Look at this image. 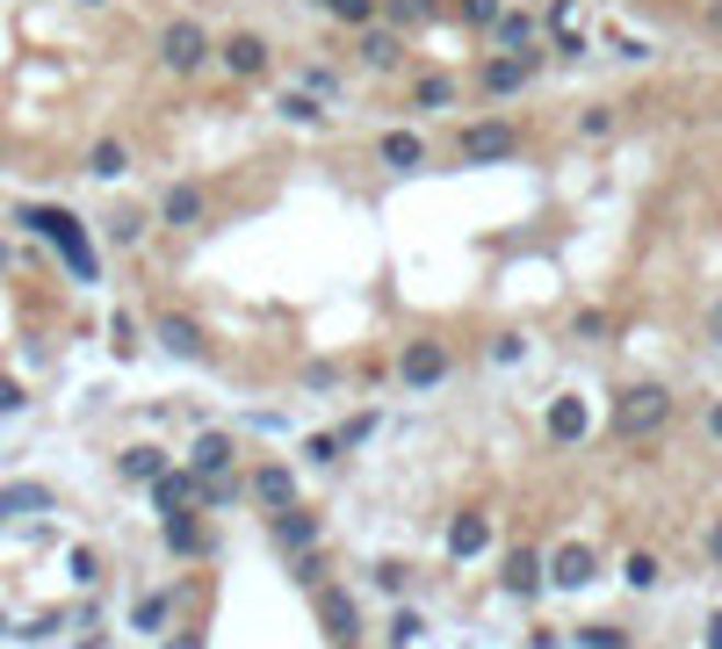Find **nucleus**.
Segmentation results:
<instances>
[{
    "label": "nucleus",
    "instance_id": "1",
    "mask_svg": "<svg viewBox=\"0 0 722 649\" xmlns=\"http://www.w3.org/2000/svg\"><path fill=\"white\" fill-rule=\"evenodd\" d=\"M657 426H672V390L665 383H629V390H614V433L651 441Z\"/></svg>",
    "mask_w": 722,
    "mask_h": 649
},
{
    "label": "nucleus",
    "instance_id": "2",
    "mask_svg": "<svg viewBox=\"0 0 722 649\" xmlns=\"http://www.w3.org/2000/svg\"><path fill=\"white\" fill-rule=\"evenodd\" d=\"M22 224H30V231H44V239L58 246V260H66V267L80 274V282H94V274H102V260H94V246H87V231H80V224L66 217V209H22Z\"/></svg>",
    "mask_w": 722,
    "mask_h": 649
},
{
    "label": "nucleus",
    "instance_id": "3",
    "mask_svg": "<svg viewBox=\"0 0 722 649\" xmlns=\"http://www.w3.org/2000/svg\"><path fill=\"white\" fill-rule=\"evenodd\" d=\"M159 58H167V72H195L210 58V36L195 30V22H167V36H159Z\"/></svg>",
    "mask_w": 722,
    "mask_h": 649
},
{
    "label": "nucleus",
    "instance_id": "4",
    "mask_svg": "<svg viewBox=\"0 0 722 649\" xmlns=\"http://www.w3.org/2000/svg\"><path fill=\"white\" fill-rule=\"evenodd\" d=\"M593 578H600V556H593V548L571 542V548L550 556V584H564V592H578V584H593Z\"/></svg>",
    "mask_w": 722,
    "mask_h": 649
},
{
    "label": "nucleus",
    "instance_id": "5",
    "mask_svg": "<svg viewBox=\"0 0 722 649\" xmlns=\"http://www.w3.org/2000/svg\"><path fill=\"white\" fill-rule=\"evenodd\" d=\"M318 620H326L332 642H354V599H347V592H326V599H318Z\"/></svg>",
    "mask_w": 722,
    "mask_h": 649
},
{
    "label": "nucleus",
    "instance_id": "6",
    "mask_svg": "<svg viewBox=\"0 0 722 649\" xmlns=\"http://www.w3.org/2000/svg\"><path fill=\"white\" fill-rule=\"evenodd\" d=\"M441 376H448V354L433 340H419L413 354H405V383H441Z\"/></svg>",
    "mask_w": 722,
    "mask_h": 649
},
{
    "label": "nucleus",
    "instance_id": "7",
    "mask_svg": "<svg viewBox=\"0 0 722 649\" xmlns=\"http://www.w3.org/2000/svg\"><path fill=\"white\" fill-rule=\"evenodd\" d=\"M463 152L470 159H499V152H514V130H506V123H477V130L463 137Z\"/></svg>",
    "mask_w": 722,
    "mask_h": 649
},
{
    "label": "nucleus",
    "instance_id": "8",
    "mask_svg": "<svg viewBox=\"0 0 722 649\" xmlns=\"http://www.w3.org/2000/svg\"><path fill=\"white\" fill-rule=\"evenodd\" d=\"M253 498L268 505V513H282V505L296 498V477H290V469H260V477H253Z\"/></svg>",
    "mask_w": 722,
    "mask_h": 649
},
{
    "label": "nucleus",
    "instance_id": "9",
    "mask_svg": "<svg viewBox=\"0 0 722 649\" xmlns=\"http://www.w3.org/2000/svg\"><path fill=\"white\" fill-rule=\"evenodd\" d=\"M484 542H492V527H484V513H463L455 527H448V548H455V556H484Z\"/></svg>",
    "mask_w": 722,
    "mask_h": 649
},
{
    "label": "nucleus",
    "instance_id": "10",
    "mask_svg": "<svg viewBox=\"0 0 722 649\" xmlns=\"http://www.w3.org/2000/svg\"><path fill=\"white\" fill-rule=\"evenodd\" d=\"M173 620V592H153V599H138V606H131V628L138 635H159Z\"/></svg>",
    "mask_w": 722,
    "mask_h": 649
},
{
    "label": "nucleus",
    "instance_id": "11",
    "mask_svg": "<svg viewBox=\"0 0 722 649\" xmlns=\"http://www.w3.org/2000/svg\"><path fill=\"white\" fill-rule=\"evenodd\" d=\"M159 340H167V346H173V354H189V361H195V354H203V332H195V324H189V318H173V310H159Z\"/></svg>",
    "mask_w": 722,
    "mask_h": 649
},
{
    "label": "nucleus",
    "instance_id": "12",
    "mask_svg": "<svg viewBox=\"0 0 722 649\" xmlns=\"http://www.w3.org/2000/svg\"><path fill=\"white\" fill-rule=\"evenodd\" d=\"M195 483H203V477H167V469H159V483H153V505H159V513H181V505L195 498Z\"/></svg>",
    "mask_w": 722,
    "mask_h": 649
},
{
    "label": "nucleus",
    "instance_id": "13",
    "mask_svg": "<svg viewBox=\"0 0 722 649\" xmlns=\"http://www.w3.org/2000/svg\"><path fill=\"white\" fill-rule=\"evenodd\" d=\"M275 542L304 556V548H311V513H296V505H282V513H275Z\"/></svg>",
    "mask_w": 722,
    "mask_h": 649
},
{
    "label": "nucleus",
    "instance_id": "14",
    "mask_svg": "<svg viewBox=\"0 0 722 649\" xmlns=\"http://www.w3.org/2000/svg\"><path fill=\"white\" fill-rule=\"evenodd\" d=\"M506 584H514L520 599H528L534 584H542V563H534V548H514V556H506Z\"/></svg>",
    "mask_w": 722,
    "mask_h": 649
},
{
    "label": "nucleus",
    "instance_id": "15",
    "mask_svg": "<svg viewBox=\"0 0 722 649\" xmlns=\"http://www.w3.org/2000/svg\"><path fill=\"white\" fill-rule=\"evenodd\" d=\"M550 433H556V441H578V433H585V405H578V397H556V405H550Z\"/></svg>",
    "mask_w": 722,
    "mask_h": 649
},
{
    "label": "nucleus",
    "instance_id": "16",
    "mask_svg": "<svg viewBox=\"0 0 722 649\" xmlns=\"http://www.w3.org/2000/svg\"><path fill=\"white\" fill-rule=\"evenodd\" d=\"M383 159H391V167H405V173H413L419 159H427V145H419L413 130H391V137H383Z\"/></svg>",
    "mask_w": 722,
    "mask_h": 649
},
{
    "label": "nucleus",
    "instance_id": "17",
    "mask_svg": "<svg viewBox=\"0 0 722 649\" xmlns=\"http://www.w3.org/2000/svg\"><path fill=\"white\" fill-rule=\"evenodd\" d=\"M224 58H232V72H260V66H268V44H260V36H232Z\"/></svg>",
    "mask_w": 722,
    "mask_h": 649
},
{
    "label": "nucleus",
    "instance_id": "18",
    "mask_svg": "<svg viewBox=\"0 0 722 649\" xmlns=\"http://www.w3.org/2000/svg\"><path fill=\"white\" fill-rule=\"evenodd\" d=\"M167 542L181 548V556H203V548H210V542H203V527H195L189 513H167Z\"/></svg>",
    "mask_w": 722,
    "mask_h": 649
},
{
    "label": "nucleus",
    "instance_id": "19",
    "mask_svg": "<svg viewBox=\"0 0 722 649\" xmlns=\"http://www.w3.org/2000/svg\"><path fill=\"white\" fill-rule=\"evenodd\" d=\"M159 217H167V224H195V217H203V195H195V189H167Z\"/></svg>",
    "mask_w": 722,
    "mask_h": 649
},
{
    "label": "nucleus",
    "instance_id": "20",
    "mask_svg": "<svg viewBox=\"0 0 722 649\" xmlns=\"http://www.w3.org/2000/svg\"><path fill=\"white\" fill-rule=\"evenodd\" d=\"M224 462H232V441H224V433H203V441H195V469H203V477H217Z\"/></svg>",
    "mask_w": 722,
    "mask_h": 649
},
{
    "label": "nucleus",
    "instance_id": "21",
    "mask_svg": "<svg viewBox=\"0 0 722 649\" xmlns=\"http://www.w3.org/2000/svg\"><path fill=\"white\" fill-rule=\"evenodd\" d=\"M87 167L102 173V181H116V173H123V167H131V152H123L116 137H102V145H94V159H87Z\"/></svg>",
    "mask_w": 722,
    "mask_h": 649
},
{
    "label": "nucleus",
    "instance_id": "22",
    "mask_svg": "<svg viewBox=\"0 0 722 649\" xmlns=\"http://www.w3.org/2000/svg\"><path fill=\"white\" fill-rule=\"evenodd\" d=\"M484 87L492 94H514V87H528V72H520V58H499V66L484 72Z\"/></svg>",
    "mask_w": 722,
    "mask_h": 649
},
{
    "label": "nucleus",
    "instance_id": "23",
    "mask_svg": "<svg viewBox=\"0 0 722 649\" xmlns=\"http://www.w3.org/2000/svg\"><path fill=\"white\" fill-rule=\"evenodd\" d=\"M123 469H131V477H159L167 462H159V447H131V455H123Z\"/></svg>",
    "mask_w": 722,
    "mask_h": 649
},
{
    "label": "nucleus",
    "instance_id": "24",
    "mask_svg": "<svg viewBox=\"0 0 722 649\" xmlns=\"http://www.w3.org/2000/svg\"><path fill=\"white\" fill-rule=\"evenodd\" d=\"M585 649H629V642H621V628H585Z\"/></svg>",
    "mask_w": 722,
    "mask_h": 649
},
{
    "label": "nucleus",
    "instance_id": "25",
    "mask_svg": "<svg viewBox=\"0 0 722 649\" xmlns=\"http://www.w3.org/2000/svg\"><path fill=\"white\" fill-rule=\"evenodd\" d=\"M499 36H506V44L520 52V44H528V22H520V15H499Z\"/></svg>",
    "mask_w": 722,
    "mask_h": 649
},
{
    "label": "nucleus",
    "instance_id": "26",
    "mask_svg": "<svg viewBox=\"0 0 722 649\" xmlns=\"http://www.w3.org/2000/svg\"><path fill=\"white\" fill-rule=\"evenodd\" d=\"M22 405H30V397H22V383H8V376H0V411H22Z\"/></svg>",
    "mask_w": 722,
    "mask_h": 649
},
{
    "label": "nucleus",
    "instance_id": "27",
    "mask_svg": "<svg viewBox=\"0 0 722 649\" xmlns=\"http://www.w3.org/2000/svg\"><path fill=\"white\" fill-rule=\"evenodd\" d=\"M463 15L470 22H492V15H499V0H463Z\"/></svg>",
    "mask_w": 722,
    "mask_h": 649
},
{
    "label": "nucleus",
    "instance_id": "28",
    "mask_svg": "<svg viewBox=\"0 0 722 649\" xmlns=\"http://www.w3.org/2000/svg\"><path fill=\"white\" fill-rule=\"evenodd\" d=\"M332 8H340L347 22H369V0H332Z\"/></svg>",
    "mask_w": 722,
    "mask_h": 649
},
{
    "label": "nucleus",
    "instance_id": "29",
    "mask_svg": "<svg viewBox=\"0 0 722 649\" xmlns=\"http://www.w3.org/2000/svg\"><path fill=\"white\" fill-rule=\"evenodd\" d=\"M708 556H715V563H722V527H708Z\"/></svg>",
    "mask_w": 722,
    "mask_h": 649
},
{
    "label": "nucleus",
    "instance_id": "30",
    "mask_svg": "<svg viewBox=\"0 0 722 649\" xmlns=\"http://www.w3.org/2000/svg\"><path fill=\"white\" fill-rule=\"evenodd\" d=\"M708 649H722V614H715V620H708Z\"/></svg>",
    "mask_w": 722,
    "mask_h": 649
},
{
    "label": "nucleus",
    "instance_id": "31",
    "mask_svg": "<svg viewBox=\"0 0 722 649\" xmlns=\"http://www.w3.org/2000/svg\"><path fill=\"white\" fill-rule=\"evenodd\" d=\"M708 433H715V441H722V405H715V411H708Z\"/></svg>",
    "mask_w": 722,
    "mask_h": 649
},
{
    "label": "nucleus",
    "instance_id": "32",
    "mask_svg": "<svg viewBox=\"0 0 722 649\" xmlns=\"http://www.w3.org/2000/svg\"><path fill=\"white\" fill-rule=\"evenodd\" d=\"M167 649H195V635H173V642H167Z\"/></svg>",
    "mask_w": 722,
    "mask_h": 649
},
{
    "label": "nucleus",
    "instance_id": "33",
    "mask_svg": "<svg viewBox=\"0 0 722 649\" xmlns=\"http://www.w3.org/2000/svg\"><path fill=\"white\" fill-rule=\"evenodd\" d=\"M715 340H722V310H715Z\"/></svg>",
    "mask_w": 722,
    "mask_h": 649
},
{
    "label": "nucleus",
    "instance_id": "34",
    "mask_svg": "<svg viewBox=\"0 0 722 649\" xmlns=\"http://www.w3.org/2000/svg\"><path fill=\"white\" fill-rule=\"evenodd\" d=\"M340 649H354V642H340Z\"/></svg>",
    "mask_w": 722,
    "mask_h": 649
}]
</instances>
